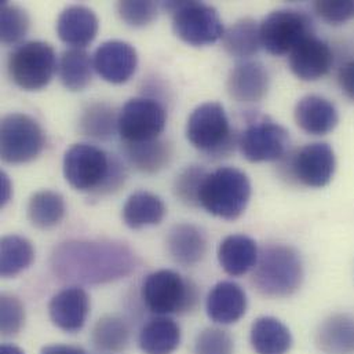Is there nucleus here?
<instances>
[{"label": "nucleus", "mask_w": 354, "mask_h": 354, "mask_svg": "<svg viewBox=\"0 0 354 354\" xmlns=\"http://www.w3.org/2000/svg\"><path fill=\"white\" fill-rule=\"evenodd\" d=\"M165 201L147 190L133 193L124 203L122 216L130 229H142L159 225L166 216Z\"/></svg>", "instance_id": "nucleus-25"}, {"label": "nucleus", "mask_w": 354, "mask_h": 354, "mask_svg": "<svg viewBox=\"0 0 354 354\" xmlns=\"http://www.w3.org/2000/svg\"><path fill=\"white\" fill-rule=\"evenodd\" d=\"M64 176L76 190L105 194L118 190L126 170L118 158L90 144H75L64 155Z\"/></svg>", "instance_id": "nucleus-2"}, {"label": "nucleus", "mask_w": 354, "mask_h": 354, "mask_svg": "<svg viewBox=\"0 0 354 354\" xmlns=\"http://www.w3.org/2000/svg\"><path fill=\"white\" fill-rule=\"evenodd\" d=\"M35 261L32 243L18 234L4 236L0 241V273L3 277H14L28 269Z\"/></svg>", "instance_id": "nucleus-32"}, {"label": "nucleus", "mask_w": 354, "mask_h": 354, "mask_svg": "<svg viewBox=\"0 0 354 354\" xmlns=\"http://www.w3.org/2000/svg\"><path fill=\"white\" fill-rule=\"evenodd\" d=\"M312 33L313 25L309 15L292 8L272 11L259 24L261 46L273 55L290 54Z\"/></svg>", "instance_id": "nucleus-10"}, {"label": "nucleus", "mask_w": 354, "mask_h": 354, "mask_svg": "<svg viewBox=\"0 0 354 354\" xmlns=\"http://www.w3.org/2000/svg\"><path fill=\"white\" fill-rule=\"evenodd\" d=\"M251 198V182L236 167H221L208 173L198 192V205L208 214L233 221L247 208Z\"/></svg>", "instance_id": "nucleus-4"}, {"label": "nucleus", "mask_w": 354, "mask_h": 354, "mask_svg": "<svg viewBox=\"0 0 354 354\" xmlns=\"http://www.w3.org/2000/svg\"><path fill=\"white\" fill-rule=\"evenodd\" d=\"M313 7L330 25H342L354 18V1H316Z\"/></svg>", "instance_id": "nucleus-39"}, {"label": "nucleus", "mask_w": 354, "mask_h": 354, "mask_svg": "<svg viewBox=\"0 0 354 354\" xmlns=\"http://www.w3.org/2000/svg\"><path fill=\"white\" fill-rule=\"evenodd\" d=\"M58 69V61L51 44L32 40L19 44L7 59L10 79L22 90L44 88Z\"/></svg>", "instance_id": "nucleus-7"}, {"label": "nucleus", "mask_w": 354, "mask_h": 354, "mask_svg": "<svg viewBox=\"0 0 354 354\" xmlns=\"http://www.w3.org/2000/svg\"><path fill=\"white\" fill-rule=\"evenodd\" d=\"M50 265L62 281L100 286L130 276L137 269L138 259L120 241L68 240L53 250Z\"/></svg>", "instance_id": "nucleus-1"}, {"label": "nucleus", "mask_w": 354, "mask_h": 354, "mask_svg": "<svg viewBox=\"0 0 354 354\" xmlns=\"http://www.w3.org/2000/svg\"><path fill=\"white\" fill-rule=\"evenodd\" d=\"M287 156L288 178L304 186L324 187L335 174V153L331 145L326 142L308 144Z\"/></svg>", "instance_id": "nucleus-13"}, {"label": "nucleus", "mask_w": 354, "mask_h": 354, "mask_svg": "<svg viewBox=\"0 0 354 354\" xmlns=\"http://www.w3.org/2000/svg\"><path fill=\"white\" fill-rule=\"evenodd\" d=\"M167 122L165 108L151 98H131L119 112L118 131L126 145L160 138Z\"/></svg>", "instance_id": "nucleus-11"}, {"label": "nucleus", "mask_w": 354, "mask_h": 354, "mask_svg": "<svg viewBox=\"0 0 354 354\" xmlns=\"http://www.w3.org/2000/svg\"><path fill=\"white\" fill-rule=\"evenodd\" d=\"M0 205L4 207L8 201H10V197H11V182L7 177L6 173H1L0 174Z\"/></svg>", "instance_id": "nucleus-42"}, {"label": "nucleus", "mask_w": 354, "mask_h": 354, "mask_svg": "<svg viewBox=\"0 0 354 354\" xmlns=\"http://www.w3.org/2000/svg\"><path fill=\"white\" fill-rule=\"evenodd\" d=\"M65 200L54 190H39L29 198L26 214L29 222L37 229H51L65 216Z\"/></svg>", "instance_id": "nucleus-30"}, {"label": "nucleus", "mask_w": 354, "mask_h": 354, "mask_svg": "<svg viewBox=\"0 0 354 354\" xmlns=\"http://www.w3.org/2000/svg\"><path fill=\"white\" fill-rule=\"evenodd\" d=\"M205 310L208 317L216 324H234L247 312L245 291L233 281H221L208 292Z\"/></svg>", "instance_id": "nucleus-18"}, {"label": "nucleus", "mask_w": 354, "mask_h": 354, "mask_svg": "<svg viewBox=\"0 0 354 354\" xmlns=\"http://www.w3.org/2000/svg\"><path fill=\"white\" fill-rule=\"evenodd\" d=\"M163 8L173 15V29L185 43L201 47L223 37L225 28L215 7L203 1H166Z\"/></svg>", "instance_id": "nucleus-8"}, {"label": "nucleus", "mask_w": 354, "mask_h": 354, "mask_svg": "<svg viewBox=\"0 0 354 354\" xmlns=\"http://www.w3.org/2000/svg\"><path fill=\"white\" fill-rule=\"evenodd\" d=\"M288 145L290 133L268 118L248 123L239 137L240 152L251 163L281 160L287 155Z\"/></svg>", "instance_id": "nucleus-12"}, {"label": "nucleus", "mask_w": 354, "mask_h": 354, "mask_svg": "<svg viewBox=\"0 0 354 354\" xmlns=\"http://www.w3.org/2000/svg\"><path fill=\"white\" fill-rule=\"evenodd\" d=\"M269 83V72L261 61L243 59L230 71L226 88L236 102L255 104L266 97Z\"/></svg>", "instance_id": "nucleus-16"}, {"label": "nucleus", "mask_w": 354, "mask_h": 354, "mask_svg": "<svg viewBox=\"0 0 354 354\" xmlns=\"http://www.w3.org/2000/svg\"><path fill=\"white\" fill-rule=\"evenodd\" d=\"M0 328L4 337L17 335L25 324V309L22 302L11 294L0 298Z\"/></svg>", "instance_id": "nucleus-38"}, {"label": "nucleus", "mask_w": 354, "mask_h": 354, "mask_svg": "<svg viewBox=\"0 0 354 354\" xmlns=\"http://www.w3.org/2000/svg\"><path fill=\"white\" fill-rule=\"evenodd\" d=\"M91 342L100 353H123L130 344V327L118 316H104L93 328Z\"/></svg>", "instance_id": "nucleus-31"}, {"label": "nucleus", "mask_w": 354, "mask_h": 354, "mask_svg": "<svg viewBox=\"0 0 354 354\" xmlns=\"http://www.w3.org/2000/svg\"><path fill=\"white\" fill-rule=\"evenodd\" d=\"M234 342L232 335L216 327L203 330L194 341V354H233Z\"/></svg>", "instance_id": "nucleus-37"}, {"label": "nucleus", "mask_w": 354, "mask_h": 354, "mask_svg": "<svg viewBox=\"0 0 354 354\" xmlns=\"http://www.w3.org/2000/svg\"><path fill=\"white\" fill-rule=\"evenodd\" d=\"M180 344V328L166 316L152 319L140 333L138 345L145 354H173Z\"/></svg>", "instance_id": "nucleus-26"}, {"label": "nucleus", "mask_w": 354, "mask_h": 354, "mask_svg": "<svg viewBox=\"0 0 354 354\" xmlns=\"http://www.w3.org/2000/svg\"><path fill=\"white\" fill-rule=\"evenodd\" d=\"M126 155L138 171L156 174L170 165L173 147L169 141L156 138L148 142L126 145Z\"/></svg>", "instance_id": "nucleus-28"}, {"label": "nucleus", "mask_w": 354, "mask_h": 354, "mask_svg": "<svg viewBox=\"0 0 354 354\" xmlns=\"http://www.w3.org/2000/svg\"><path fill=\"white\" fill-rule=\"evenodd\" d=\"M93 59L84 48H68L58 59V77L71 91L84 90L93 79Z\"/></svg>", "instance_id": "nucleus-27"}, {"label": "nucleus", "mask_w": 354, "mask_h": 354, "mask_svg": "<svg viewBox=\"0 0 354 354\" xmlns=\"http://www.w3.org/2000/svg\"><path fill=\"white\" fill-rule=\"evenodd\" d=\"M141 294L147 308L159 316L187 313L198 302L196 284L171 269H162L147 276Z\"/></svg>", "instance_id": "nucleus-5"}, {"label": "nucleus", "mask_w": 354, "mask_h": 354, "mask_svg": "<svg viewBox=\"0 0 354 354\" xmlns=\"http://www.w3.org/2000/svg\"><path fill=\"white\" fill-rule=\"evenodd\" d=\"M222 46L232 57L241 59L252 57L262 47L258 22L250 17L236 21L225 30Z\"/></svg>", "instance_id": "nucleus-29"}, {"label": "nucleus", "mask_w": 354, "mask_h": 354, "mask_svg": "<svg viewBox=\"0 0 354 354\" xmlns=\"http://www.w3.org/2000/svg\"><path fill=\"white\" fill-rule=\"evenodd\" d=\"M40 354H87L84 349L73 345H50L44 346Z\"/></svg>", "instance_id": "nucleus-41"}, {"label": "nucleus", "mask_w": 354, "mask_h": 354, "mask_svg": "<svg viewBox=\"0 0 354 354\" xmlns=\"http://www.w3.org/2000/svg\"><path fill=\"white\" fill-rule=\"evenodd\" d=\"M118 14L127 25L142 28L158 18L159 6L151 0H124L116 4Z\"/></svg>", "instance_id": "nucleus-35"}, {"label": "nucleus", "mask_w": 354, "mask_h": 354, "mask_svg": "<svg viewBox=\"0 0 354 354\" xmlns=\"http://www.w3.org/2000/svg\"><path fill=\"white\" fill-rule=\"evenodd\" d=\"M88 313L90 297L77 286L59 291L48 304V315L53 324L69 334L79 333L84 327Z\"/></svg>", "instance_id": "nucleus-17"}, {"label": "nucleus", "mask_w": 354, "mask_h": 354, "mask_svg": "<svg viewBox=\"0 0 354 354\" xmlns=\"http://www.w3.org/2000/svg\"><path fill=\"white\" fill-rule=\"evenodd\" d=\"M304 281V263L299 252L286 244H268L258 255L252 273L257 291L268 298H287Z\"/></svg>", "instance_id": "nucleus-3"}, {"label": "nucleus", "mask_w": 354, "mask_h": 354, "mask_svg": "<svg viewBox=\"0 0 354 354\" xmlns=\"http://www.w3.org/2000/svg\"><path fill=\"white\" fill-rule=\"evenodd\" d=\"M258 245L245 234H230L218 247V261L222 269L233 277H240L252 270L258 261Z\"/></svg>", "instance_id": "nucleus-22"}, {"label": "nucleus", "mask_w": 354, "mask_h": 354, "mask_svg": "<svg viewBox=\"0 0 354 354\" xmlns=\"http://www.w3.org/2000/svg\"><path fill=\"white\" fill-rule=\"evenodd\" d=\"M338 83L342 93L354 102V59L346 62L338 72Z\"/></svg>", "instance_id": "nucleus-40"}, {"label": "nucleus", "mask_w": 354, "mask_h": 354, "mask_svg": "<svg viewBox=\"0 0 354 354\" xmlns=\"http://www.w3.org/2000/svg\"><path fill=\"white\" fill-rule=\"evenodd\" d=\"M93 65L104 80L113 84L126 83L137 71V50L123 40L105 41L95 50Z\"/></svg>", "instance_id": "nucleus-15"}, {"label": "nucleus", "mask_w": 354, "mask_h": 354, "mask_svg": "<svg viewBox=\"0 0 354 354\" xmlns=\"http://www.w3.org/2000/svg\"><path fill=\"white\" fill-rule=\"evenodd\" d=\"M0 24L1 41L4 44H17L26 36L30 21L22 7L3 1L0 4Z\"/></svg>", "instance_id": "nucleus-34"}, {"label": "nucleus", "mask_w": 354, "mask_h": 354, "mask_svg": "<svg viewBox=\"0 0 354 354\" xmlns=\"http://www.w3.org/2000/svg\"><path fill=\"white\" fill-rule=\"evenodd\" d=\"M250 342L257 354H287L292 346V335L279 319L263 316L254 322Z\"/></svg>", "instance_id": "nucleus-24"}, {"label": "nucleus", "mask_w": 354, "mask_h": 354, "mask_svg": "<svg viewBox=\"0 0 354 354\" xmlns=\"http://www.w3.org/2000/svg\"><path fill=\"white\" fill-rule=\"evenodd\" d=\"M186 138L207 156L229 155L234 147V134L225 108L219 102L198 105L187 119Z\"/></svg>", "instance_id": "nucleus-6"}, {"label": "nucleus", "mask_w": 354, "mask_h": 354, "mask_svg": "<svg viewBox=\"0 0 354 354\" xmlns=\"http://www.w3.org/2000/svg\"><path fill=\"white\" fill-rule=\"evenodd\" d=\"M98 28L100 21L95 12L82 4L68 6L57 19L58 37L75 48H84L90 44L95 39Z\"/></svg>", "instance_id": "nucleus-19"}, {"label": "nucleus", "mask_w": 354, "mask_h": 354, "mask_svg": "<svg viewBox=\"0 0 354 354\" xmlns=\"http://www.w3.org/2000/svg\"><path fill=\"white\" fill-rule=\"evenodd\" d=\"M294 118L298 127L310 136H326L331 133L339 122L335 105L320 95H305L295 106Z\"/></svg>", "instance_id": "nucleus-20"}, {"label": "nucleus", "mask_w": 354, "mask_h": 354, "mask_svg": "<svg viewBox=\"0 0 354 354\" xmlns=\"http://www.w3.org/2000/svg\"><path fill=\"white\" fill-rule=\"evenodd\" d=\"M119 113H116L115 108L105 102H94L88 105L79 122L80 131L95 140H108L113 137L118 130Z\"/></svg>", "instance_id": "nucleus-33"}, {"label": "nucleus", "mask_w": 354, "mask_h": 354, "mask_svg": "<svg viewBox=\"0 0 354 354\" xmlns=\"http://www.w3.org/2000/svg\"><path fill=\"white\" fill-rule=\"evenodd\" d=\"M167 251L178 265L183 268L196 266L205 257L207 237L193 223H178L167 234Z\"/></svg>", "instance_id": "nucleus-21"}, {"label": "nucleus", "mask_w": 354, "mask_h": 354, "mask_svg": "<svg viewBox=\"0 0 354 354\" xmlns=\"http://www.w3.org/2000/svg\"><path fill=\"white\" fill-rule=\"evenodd\" d=\"M316 345L324 354H354V317L333 315L316 333Z\"/></svg>", "instance_id": "nucleus-23"}, {"label": "nucleus", "mask_w": 354, "mask_h": 354, "mask_svg": "<svg viewBox=\"0 0 354 354\" xmlns=\"http://www.w3.org/2000/svg\"><path fill=\"white\" fill-rule=\"evenodd\" d=\"M46 137L40 124L26 113H8L0 124V156L4 163L24 165L44 149Z\"/></svg>", "instance_id": "nucleus-9"}, {"label": "nucleus", "mask_w": 354, "mask_h": 354, "mask_svg": "<svg viewBox=\"0 0 354 354\" xmlns=\"http://www.w3.org/2000/svg\"><path fill=\"white\" fill-rule=\"evenodd\" d=\"M207 174L201 166H190L178 176L174 193L183 204L190 207L198 205V192Z\"/></svg>", "instance_id": "nucleus-36"}, {"label": "nucleus", "mask_w": 354, "mask_h": 354, "mask_svg": "<svg viewBox=\"0 0 354 354\" xmlns=\"http://www.w3.org/2000/svg\"><path fill=\"white\" fill-rule=\"evenodd\" d=\"M291 72L301 80L315 82L327 76L334 64L331 47L315 33L306 36L288 54Z\"/></svg>", "instance_id": "nucleus-14"}, {"label": "nucleus", "mask_w": 354, "mask_h": 354, "mask_svg": "<svg viewBox=\"0 0 354 354\" xmlns=\"http://www.w3.org/2000/svg\"><path fill=\"white\" fill-rule=\"evenodd\" d=\"M0 354H25L19 348L14 345H3L0 349Z\"/></svg>", "instance_id": "nucleus-43"}]
</instances>
